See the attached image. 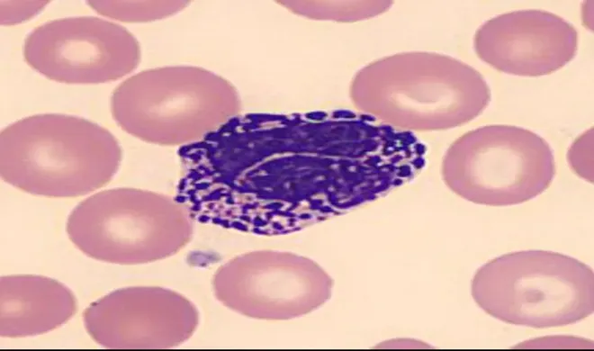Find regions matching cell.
Wrapping results in <instances>:
<instances>
[{"mask_svg": "<svg viewBox=\"0 0 594 351\" xmlns=\"http://www.w3.org/2000/svg\"><path fill=\"white\" fill-rule=\"evenodd\" d=\"M0 140L2 178L35 194H86L105 185L121 160L108 130L73 115L22 118L4 128Z\"/></svg>", "mask_w": 594, "mask_h": 351, "instance_id": "2", "label": "cell"}, {"mask_svg": "<svg viewBox=\"0 0 594 351\" xmlns=\"http://www.w3.org/2000/svg\"><path fill=\"white\" fill-rule=\"evenodd\" d=\"M379 113L405 129L436 130L475 119L489 105L482 74L454 58L409 52L378 63Z\"/></svg>", "mask_w": 594, "mask_h": 351, "instance_id": "5", "label": "cell"}, {"mask_svg": "<svg viewBox=\"0 0 594 351\" xmlns=\"http://www.w3.org/2000/svg\"><path fill=\"white\" fill-rule=\"evenodd\" d=\"M178 152L177 199L192 219L294 233L385 195L388 160L368 135L248 132L234 122Z\"/></svg>", "mask_w": 594, "mask_h": 351, "instance_id": "1", "label": "cell"}, {"mask_svg": "<svg viewBox=\"0 0 594 351\" xmlns=\"http://www.w3.org/2000/svg\"><path fill=\"white\" fill-rule=\"evenodd\" d=\"M555 175L554 152L536 132L513 125H486L458 138L442 163L445 184L482 205L510 206L544 193Z\"/></svg>", "mask_w": 594, "mask_h": 351, "instance_id": "4", "label": "cell"}, {"mask_svg": "<svg viewBox=\"0 0 594 351\" xmlns=\"http://www.w3.org/2000/svg\"><path fill=\"white\" fill-rule=\"evenodd\" d=\"M25 61L49 79L67 84L115 81L140 62L136 39L122 25L78 16L47 22L23 43Z\"/></svg>", "mask_w": 594, "mask_h": 351, "instance_id": "7", "label": "cell"}, {"mask_svg": "<svg viewBox=\"0 0 594 351\" xmlns=\"http://www.w3.org/2000/svg\"><path fill=\"white\" fill-rule=\"evenodd\" d=\"M478 58L495 69L521 76L549 75L563 68L578 50V32L555 14L518 10L497 15L475 32Z\"/></svg>", "mask_w": 594, "mask_h": 351, "instance_id": "9", "label": "cell"}, {"mask_svg": "<svg viewBox=\"0 0 594 351\" xmlns=\"http://www.w3.org/2000/svg\"><path fill=\"white\" fill-rule=\"evenodd\" d=\"M203 76L192 68L140 72L114 89L112 117L122 130L150 142L178 144L198 138L206 128Z\"/></svg>", "mask_w": 594, "mask_h": 351, "instance_id": "8", "label": "cell"}, {"mask_svg": "<svg viewBox=\"0 0 594 351\" xmlns=\"http://www.w3.org/2000/svg\"><path fill=\"white\" fill-rule=\"evenodd\" d=\"M471 293L482 310L503 322L562 327L593 313L594 274L590 266L564 254L516 251L479 267Z\"/></svg>", "mask_w": 594, "mask_h": 351, "instance_id": "3", "label": "cell"}, {"mask_svg": "<svg viewBox=\"0 0 594 351\" xmlns=\"http://www.w3.org/2000/svg\"><path fill=\"white\" fill-rule=\"evenodd\" d=\"M217 272L220 301L245 315L289 320L323 305L333 281L314 261L288 252L257 251L238 256Z\"/></svg>", "mask_w": 594, "mask_h": 351, "instance_id": "6", "label": "cell"}]
</instances>
